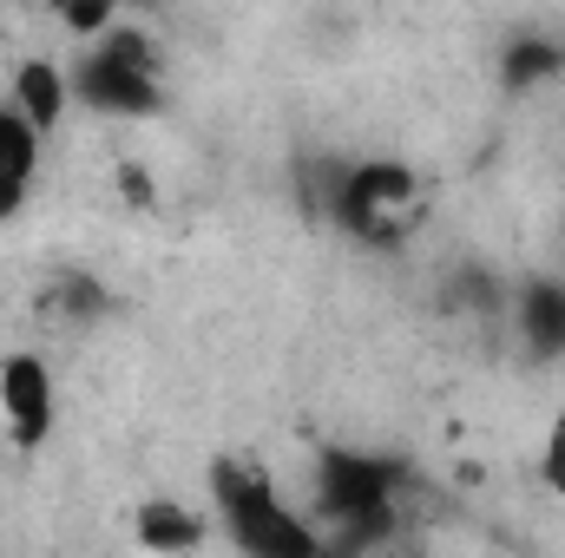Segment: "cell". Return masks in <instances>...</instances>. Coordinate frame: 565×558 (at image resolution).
<instances>
[{"label":"cell","instance_id":"cell-1","mask_svg":"<svg viewBox=\"0 0 565 558\" xmlns=\"http://www.w3.org/2000/svg\"><path fill=\"white\" fill-rule=\"evenodd\" d=\"M204 493H211V526L224 533V546L244 558H322L329 552V533L289 506L277 486V473L250 453H217L211 473H204Z\"/></svg>","mask_w":565,"mask_h":558},{"label":"cell","instance_id":"cell-2","mask_svg":"<svg viewBox=\"0 0 565 558\" xmlns=\"http://www.w3.org/2000/svg\"><path fill=\"white\" fill-rule=\"evenodd\" d=\"M66 79H73V106L93 112V119L145 126V119H158L171 106V93H164V53H158V40L145 33L132 13L113 20L93 40H73Z\"/></svg>","mask_w":565,"mask_h":558},{"label":"cell","instance_id":"cell-3","mask_svg":"<svg viewBox=\"0 0 565 558\" xmlns=\"http://www.w3.org/2000/svg\"><path fill=\"white\" fill-rule=\"evenodd\" d=\"M349 244L362 250H388L408 237L415 211L427 197V178L408 164V158H335L322 171L316 191H302Z\"/></svg>","mask_w":565,"mask_h":558},{"label":"cell","instance_id":"cell-4","mask_svg":"<svg viewBox=\"0 0 565 558\" xmlns=\"http://www.w3.org/2000/svg\"><path fill=\"white\" fill-rule=\"evenodd\" d=\"M408 493V466L395 453H369V447H322L316 453V526L335 546H382L395 533Z\"/></svg>","mask_w":565,"mask_h":558},{"label":"cell","instance_id":"cell-5","mask_svg":"<svg viewBox=\"0 0 565 558\" xmlns=\"http://www.w3.org/2000/svg\"><path fill=\"white\" fill-rule=\"evenodd\" d=\"M60 427V382L40 348H7L0 355V433L20 453H40Z\"/></svg>","mask_w":565,"mask_h":558},{"label":"cell","instance_id":"cell-6","mask_svg":"<svg viewBox=\"0 0 565 558\" xmlns=\"http://www.w3.org/2000/svg\"><path fill=\"white\" fill-rule=\"evenodd\" d=\"M40 158H46V132L0 93V224H13L40 184Z\"/></svg>","mask_w":565,"mask_h":558},{"label":"cell","instance_id":"cell-7","mask_svg":"<svg viewBox=\"0 0 565 558\" xmlns=\"http://www.w3.org/2000/svg\"><path fill=\"white\" fill-rule=\"evenodd\" d=\"M513 335L526 355L559 362L565 355V277H526L513 289Z\"/></svg>","mask_w":565,"mask_h":558},{"label":"cell","instance_id":"cell-8","mask_svg":"<svg viewBox=\"0 0 565 558\" xmlns=\"http://www.w3.org/2000/svg\"><path fill=\"white\" fill-rule=\"evenodd\" d=\"M7 99L53 139L60 126H66V112H73V79H66V60H46V53H26L20 66H13V79H7Z\"/></svg>","mask_w":565,"mask_h":558},{"label":"cell","instance_id":"cell-9","mask_svg":"<svg viewBox=\"0 0 565 558\" xmlns=\"http://www.w3.org/2000/svg\"><path fill=\"white\" fill-rule=\"evenodd\" d=\"M217 526L198 513V506H178V500H145L139 519H132V539L145 552H198Z\"/></svg>","mask_w":565,"mask_h":558},{"label":"cell","instance_id":"cell-10","mask_svg":"<svg viewBox=\"0 0 565 558\" xmlns=\"http://www.w3.org/2000/svg\"><path fill=\"white\" fill-rule=\"evenodd\" d=\"M565 73V46L553 33H513L500 46V86L507 93H533V86H553Z\"/></svg>","mask_w":565,"mask_h":558},{"label":"cell","instance_id":"cell-11","mask_svg":"<svg viewBox=\"0 0 565 558\" xmlns=\"http://www.w3.org/2000/svg\"><path fill=\"white\" fill-rule=\"evenodd\" d=\"M53 20H60V33H73V40H93V33H106L113 20H126V13H139L151 0H40Z\"/></svg>","mask_w":565,"mask_h":558},{"label":"cell","instance_id":"cell-12","mask_svg":"<svg viewBox=\"0 0 565 558\" xmlns=\"http://www.w3.org/2000/svg\"><path fill=\"white\" fill-rule=\"evenodd\" d=\"M53 302H60V309H66L73 322H86V315H106V309H113V296H106L99 282L86 277V270H73V277L53 282Z\"/></svg>","mask_w":565,"mask_h":558},{"label":"cell","instance_id":"cell-13","mask_svg":"<svg viewBox=\"0 0 565 558\" xmlns=\"http://www.w3.org/2000/svg\"><path fill=\"white\" fill-rule=\"evenodd\" d=\"M540 473H546V486L565 500V401L553 408V420H546V440H540Z\"/></svg>","mask_w":565,"mask_h":558}]
</instances>
